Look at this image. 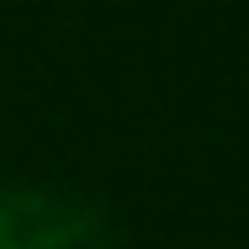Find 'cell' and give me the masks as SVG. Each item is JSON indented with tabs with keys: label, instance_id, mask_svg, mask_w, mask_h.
Returning a JSON list of instances; mask_svg holds the SVG:
<instances>
[{
	"label": "cell",
	"instance_id": "obj_1",
	"mask_svg": "<svg viewBox=\"0 0 249 249\" xmlns=\"http://www.w3.org/2000/svg\"><path fill=\"white\" fill-rule=\"evenodd\" d=\"M0 249H111V228L74 196L0 186Z\"/></svg>",
	"mask_w": 249,
	"mask_h": 249
}]
</instances>
